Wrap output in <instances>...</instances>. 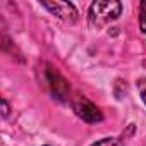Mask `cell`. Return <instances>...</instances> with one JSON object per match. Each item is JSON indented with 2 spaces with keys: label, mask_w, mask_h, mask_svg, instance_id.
Here are the masks:
<instances>
[{
  "label": "cell",
  "mask_w": 146,
  "mask_h": 146,
  "mask_svg": "<svg viewBox=\"0 0 146 146\" xmlns=\"http://www.w3.org/2000/svg\"><path fill=\"white\" fill-rule=\"evenodd\" d=\"M122 14V4L117 0H98L93 2L90 7V24L93 28H105L107 24L113 23Z\"/></svg>",
  "instance_id": "obj_1"
},
{
  "label": "cell",
  "mask_w": 146,
  "mask_h": 146,
  "mask_svg": "<svg viewBox=\"0 0 146 146\" xmlns=\"http://www.w3.org/2000/svg\"><path fill=\"white\" fill-rule=\"evenodd\" d=\"M70 105H72V110H74V113L84 120L86 124H100L103 120V113L102 110L91 102L88 100L86 96L83 95H76L74 98L70 100Z\"/></svg>",
  "instance_id": "obj_2"
},
{
  "label": "cell",
  "mask_w": 146,
  "mask_h": 146,
  "mask_svg": "<svg viewBox=\"0 0 146 146\" xmlns=\"http://www.w3.org/2000/svg\"><path fill=\"white\" fill-rule=\"evenodd\" d=\"M43 81H45V86L48 88V91L52 93L53 98H57L58 102L67 100L69 84L52 65H46V69H43Z\"/></svg>",
  "instance_id": "obj_3"
},
{
  "label": "cell",
  "mask_w": 146,
  "mask_h": 146,
  "mask_svg": "<svg viewBox=\"0 0 146 146\" xmlns=\"http://www.w3.org/2000/svg\"><path fill=\"white\" fill-rule=\"evenodd\" d=\"M40 4L45 9H48L50 14H53L55 17H58L65 23H76L79 17L76 5L70 2H46V0H41Z\"/></svg>",
  "instance_id": "obj_4"
},
{
  "label": "cell",
  "mask_w": 146,
  "mask_h": 146,
  "mask_svg": "<svg viewBox=\"0 0 146 146\" xmlns=\"http://www.w3.org/2000/svg\"><path fill=\"white\" fill-rule=\"evenodd\" d=\"M91 146H125V143L120 137H105V139L93 143Z\"/></svg>",
  "instance_id": "obj_5"
},
{
  "label": "cell",
  "mask_w": 146,
  "mask_h": 146,
  "mask_svg": "<svg viewBox=\"0 0 146 146\" xmlns=\"http://www.w3.org/2000/svg\"><path fill=\"white\" fill-rule=\"evenodd\" d=\"M139 28L146 35V2L139 4Z\"/></svg>",
  "instance_id": "obj_6"
},
{
  "label": "cell",
  "mask_w": 146,
  "mask_h": 146,
  "mask_svg": "<svg viewBox=\"0 0 146 146\" xmlns=\"http://www.w3.org/2000/svg\"><path fill=\"white\" fill-rule=\"evenodd\" d=\"M136 88H137V93L143 100V103L146 105V78H141L136 81Z\"/></svg>",
  "instance_id": "obj_7"
},
{
  "label": "cell",
  "mask_w": 146,
  "mask_h": 146,
  "mask_svg": "<svg viewBox=\"0 0 146 146\" xmlns=\"http://www.w3.org/2000/svg\"><path fill=\"white\" fill-rule=\"evenodd\" d=\"M9 110H11V107H9V103H7V100L2 98V117H4V119H7Z\"/></svg>",
  "instance_id": "obj_8"
}]
</instances>
